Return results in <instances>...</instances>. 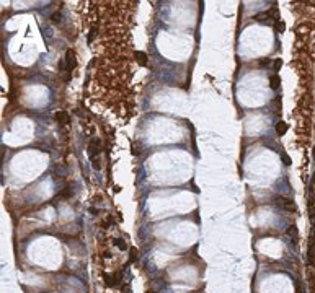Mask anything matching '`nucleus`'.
Here are the masks:
<instances>
[{"label":"nucleus","mask_w":315,"mask_h":293,"mask_svg":"<svg viewBox=\"0 0 315 293\" xmlns=\"http://www.w3.org/2000/svg\"><path fill=\"white\" fill-rule=\"evenodd\" d=\"M104 278H106L104 283H106L108 287H114L121 277H119V272H114V274H111V275H104Z\"/></svg>","instance_id":"39448f33"},{"label":"nucleus","mask_w":315,"mask_h":293,"mask_svg":"<svg viewBox=\"0 0 315 293\" xmlns=\"http://www.w3.org/2000/svg\"><path fill=\"white\" fill-rule=\"evenodd\" d=\"M288 235L291 236V239H292V243H297V238H299V233H297V226L295 225H291L288 228Z\"/></svg>","instance_id":"423d86ee"},{"label":"nucleus","mask_w":315,"mask_h":293,"mask_svg":"<svg viewBox=\"0 0 315 293\" xmlns=\"http://www.w3.org/2000/svg\"><path fill=\"white\" fill-rule=\"evenodd\" d=\"M54 119L57 121V124L67 125L69 122H70V116H69V112H65V111H57L56 114H54Z\"/></svg>","instance_id":"20e7f679"},{"label":"nucleus","mask_w":315,"mask_h":293,"mask_svg":"<svg viewBox=\"0 0 315 293\" xmlns=\"http://www.w3.org/2000/svg\"><path fill=\"white\" fill-rule=\"evenodd\" d=\"M75 65H77V59H75V52L74 49H69L67 52H65V72H72L75 69Z\"/></svg>","instance_id":"7ed1b4c3"},{"label":"nucleus","mask_w":315,"mask_h":293,"mask_svg":"<svg viewBox=\"0 0 315 293\" xmlns=\"http://www.w3.org/2000/svg\"><path fill=\"white\" fill-rule=\"evenodd\" d=\"M114 244L119 248V249H126V243H124V239H114Z\"/></svg>","instance_id":"9b49d317"},{"label":"nucleus","mask_w":315,"mask_h":293,"mask_svg":"<svg viewBox=\"0 0 315 293\" xmlns=\"http://www.w3.org/2000/svg\"><path fill=\"white\" fill-rule=\"evenodd\" d=\"M269 83H271V88H273V90H276V88L279 86V83H281V78H279L278 75L274 73V75H271V78H269Z\"/></svg>","instance_id":"0eeeda50"},{"label":"nucleus","mask_w":315,"mask_h":293,"mask_svg":"<svg viewBox=\"0 0 315 293\" xmlns=\"http://www.w3.org/2000/svg\"><path fill=\"white\" fill-rule=\"evenodd\" d=\"M87 150H88L90 160H93V157H97V155L101 152V140H100V139H92V140L88 142Z\"/></svg>","instance_id":"f03ea898"},{"label":"nucleus","mask_w":315,"mask_h":293,"mask_svg":"<svg viewBox=\"0 0 315 293\" xmlns=\"http://www.w3.org/2000/svg\"><path fill=\"white\" fill-rule=\"evenodd\" d=\"M51 21H52V23H59V21H60V12L54 13V15L51 16Z\"/></svg>","instance_id":"f8f14e48"},{"label":"nucleus","mask_w":315,"mask_h":293,"mask_svg":"<svg viewBox=\"0 0 315 293\" xmlns=\"http://www.w3.org/2000/svg\"><path fill=\"white\" fill-rule=\"evenodd\" d=\"M281 158H283V161H284V164H286V166H289V164H291V158H289V157H288V155H286V153H283V155H281Z\"/></svg>","instance_id":"4468645a"},{"label":"nucleus","mask_w":315,"mask_h":293,"mask_svg":"<svg viewBox=\"0 0 315 293\" xmlns=\"http://www.w3.org/2000/svg\"><path fill=\"white\" fill-rule=\"evenodd\" d=\"M274 204L281 207V209H284V210H288V212H295V205H294V202L288 199V197H283V196H276L274 197Z\"/></svg>","instance_id":"f257e3e1"},{"label":"nucleus","mask_w":315,"mask_h":293,"mask_svg":"<svg viewBox=\"0 0 315 293\" xmlns=\"http://www.w3.org/2000/svg\"><path fill=\"white\" fill-rule=\"evenodd\" d=\"M134 261H137V249L132 248L131 249V262H134Z\"/></svg>","instance_id":"ddd939ff"},{"label":"nucleus","mask_w":315,"mask_h":293,"mask_svg":"<svg viewBox=\"0 0 315 293\" xmlns=\"http://www.w3.org/2000/svg\"><path fill=\"white\" fill-rule=\"evenodd\" d=\"M136 57H139V59H137V60H139V64H142V65L147 64V60H145L147 55H145L144 52H139V51H137V52H136Z\"/></svg>","instance_id":"9d476101"},{"label":"nucleus","mask_w":315,"mask_h":293,"mask_svg":"<svg viewBox=\"0 0 315 293\" xmlns=\"http://www.w3.org/2000/svg\"><path fill=\"white\" fill-rule=\"evenodd\" d=\"M286 130H288V124H286V122H279V124L276 125V132H278L279 135H284Z\"/></svg>","instance_id":"6e6552de"},{"label":"nucleus","mask_w":315,"mask_h":293,"mask_svg":"<svg viewBox=\"0 0 315 293\" xmlns=\"http://www.w3.org/2000/svg\"><path fill=\"white\" fill-rule=\"evenodd\" d=\"M269 64V60L268 59H265V60H261V65H268Z\"/></svg>","instance_id":"dca6fc26"},{"label":"nucleus","mask_w":315,"mask_h":293,"mask_svg":"<svg viewBox=\"0 0 315 293\" xmlns=\"http://www.w3.org/2000/svg\"><path fill=\"white\" fill-rule=\"evenodd\" d=\"M283 65V60L281 59H278V60H274V67H276V70H279V67Z\"/></svg>","instance_id":"2eb2a0df"},{"label":"nucleus","mask_w":315,"mask_h":293,"mask_svg":"<svg viewBox=\"0 0 315 293\" xmlns=\"http://www.w3.org/2000/svg\"><path fill=\"white\" fill-rule=\"evenodd\" d=\"M70 196H72V189H70V187H65L64 191L59 194V199H67V197H70Z\"/></svg>","instance_id":"1a4fd4ad"}]
</instances>
